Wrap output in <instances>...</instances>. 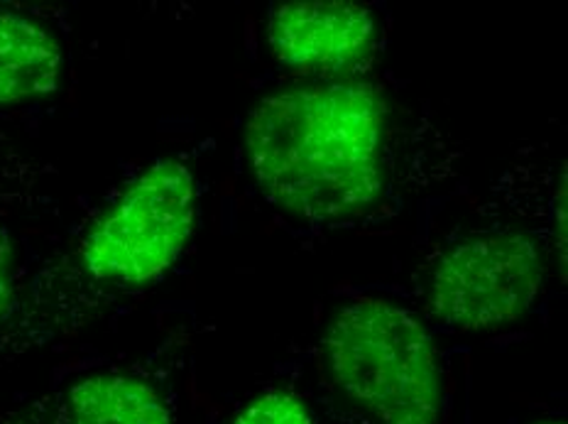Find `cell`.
I'll return each mask as SVG.
<instances>
[{
    "mask_svg": "<svg viewBox=\"0 0 568 424\" xmlns=\"http://www.w3.org/2000/svg\"><path fill=\"white\" fill-rule=\"evenodd\" d=\"M385 101L363 81L270 93L247 115L245 148L272 204L306 221H336L383 192Z\"/></svg>",
    "mask_w": 568,
    "mask_h": 424,
    "instance_id": "6da1fadb",
    "label": "cell"
},
{
    "mask_svg": "<svg viewBox=\"0 0 568 424\" xmlns=\"http://www.w3.org/2000/svg\"><path fill=\"white\" fill-rule=\"evenodd\" d=\"M324 356L338 391L381 424L439 422V359L407 310L381 300L348 302L328 324Z\"/></svg>",
    "mask_w": 568,
    "mask_h": 424,
    "instance_id": "7a4b0ae2",
    "label": "cell"
},
{
    "mask_svg": "<svg viewBox=\"0 0 568 424\" xmlns=\"http://www.w3.org/2000/svg\"><path fill=\"white\" fill-rule=\"evenodd\" d=\"M194 219L192 172L176 160H158L81 235L74 249L77 273L89 285L109 290L158 282L180 261Z\"/></svg>",
    "mask_w": 568,
    "mask_h": 424,
    "instance_id": "3957f363",
    "label": "cell"
},
{
    "mask_svg": "<svg viewBox=\"0 0 568 424\" xmlns=\"http://www.w3.org/2000/svg\"><path fill=\"white\" fill-rule=\"evenodd\" d=\"M547 277L544 253L529 233H485L452 245L432 267L426 310L460 332L523 320Z\"/></svg>",
    "mask_w": 568,
    "mask_h": 424,
    "instance_id": "277c9868",
    "label": "cell"
},
{
    "mask_svg": "<svg viewBox=\"0 0 568 424\" xmlns=\"http://www.w3.org/2000/svg\"><path fill=\"white\" fill-rule=\"evenodd\" d=\"M267 42L284 67L343 72L371 54L375 18L368 8L343 0L282 3L270 13Z\"/></svg>",
    "mask_w": 568,
    "mask_h": 424,
    "instance_id": "5b68a950",
    "label": "cell"
},
{
    "mask_svg": "<svg viewBox=\"0 0 568 424\" xmlns=\"http://www.w3.org/2000/svg\"><path fill=\"white\" fill-rule=\"evenodd\" d=\"M0 424H172V412L155 383L138 373L105 371L0 417Z\"/></svg>",
    "mask_w": 568,
    "mask_h": 424,
    "instance_id": "8992f818",
    "label": "cell"
},
{
    "mask_svg": "<svg viewBox=\"0 0 568 424\" xmlns=\"http://www.w3.org/2000/svg\"><path fill=\"white\" fill-rule=\"evenodd\" d=\"M62 47L38 22L0 8V105L50 97L62 79Z\"/></svg>",
    "mask_w": 568,
    "mask_h": 424,
    "instance_id": "52a82bcc",
    "label": "cell"
},
{
    "mask_svg": "<svg viewBox=\"0 0 568 424\" xmlns=\"http://www.w3.org/2000/svg\"><path fill=\"white\" fill-rule=\"evenodd\" d=\"M233 424H316L312 410L302 397L272 391L253 400Z\"/></svg>",
    "mask_w": 568,
    "mask_h": 424,
    "instance_id": "ba28073f",
    "label": "cell"
},
{
    "mask_svg": "<svg viewBox=\"0 0 568 424\" xmlns=\"http://www.w3.org/2000/svg\"><path fill=\"white\" fill-rule=\"evenodd\" d=\"M16 251L13 241H10V233L0 229V322L6 320L16 304Z\"/></svg>",
    "mask_w": 568,
    "mask_h": 424,
    "instance_id": "9c48e42d",
    "label": "cell"
},
{
    "mask_svg": "<svg viewBox=\"0 0 568 424\" xmlns=\"http://www.w3.org/2000/svg\"><path fill=\"white\" fill-rule=\"evenodd\" d=\"M544 424H566V422H561V420H554V422H544Z\"/></svg>",
    "mask_w": 568,
    "mask_h": 424,
    "instance_id": "30bf717a",
    "label": "cell"
}]
</instances>
